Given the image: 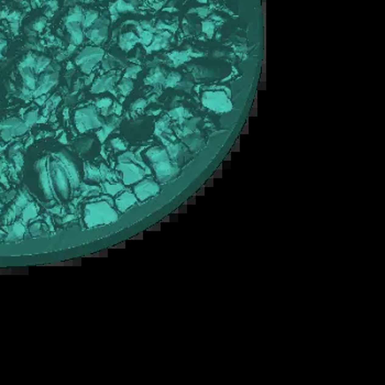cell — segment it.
Returning <instances> with one entry per match:
<instances>
[{
  "label": "cell",
  "instance_id": "6da1fadb",
  "mask_svg": "<svg viewBox=\"0 0 385 385\" xmlns=\"http://www.w3.org/2000/svg\"><path fill=\"white\" fill-rule=\"evenodd\" d=\"M118 220V213L106 201H97L85 207V222L92 228L100 224H109Z\"/></svg>",
  "mask_w": 385,
  "mask_h": 385
},
{
  "label": "cell",
  "instance_id": "7a4b0ae2",
  "mask_svg": "<svg viewBox=\"0 0 385 385\" xmlns=\"http://www.w3.org/2000/svg\"><path fill=\"white\" fill-rule=\"evenodd\" d=\"M51 186L60 195L62 200H67L69 196V179L63 164L57 161H52L47 164Z\"/></svg>",
  "mask_w": 385,
  "mask_h": 385
},
{
  "label": "cell",
  "instance_id": "3957f363",
  "mask_svg": "<svg viewBox=\"0 0 385 385\" xmlns=\"http://www.w3.org/2000/svg\"><path fill=\"white\" fill-rule=\"evenodd\" d=\"M75 122L79 132H84L85 130L99 128L102 126V122L96 115L94 108H85L77 110L75 113Z\"/></svg>",
  "mask_w": 385,
  "mask_h": 385
},
{
  "label": "cell",
  "instance_id": "277c9868",
  "mask_svg": "<svg viewBox=\"0 0 385 385\" xmlns=\"http://www.w3.org/2000/svg\"><path fill=\"white\" fill-rule=\"evenodd\" d=\"M102 54H104V52L98 47H86L78 55L76 62L82 66L83 72L89 73L94 67V65L100 60Z\"/></svg>",
  "mask_w": 385,
  "mask_h": 385
},
{
  "label": "cell",
  "instance_id": "5b68a950",
  "mask_svg": "<svg viewBox=\"0 0 385 385\" xmlns=\"http://www.w3.org/2000/svg\"><path fill=\"white\" fill-rule=\"evenodd\" d=\"M117 170L122 173V181L126 185H131L133 183L141 181L145 175L143 168H141L137 164L133 163H120L117 166Z\"/></svg>",
  "mask_w": 385,
  "mask_h": 385
},
{
  "label": "cell",
  "instance_id": "8992f818",
  "mask_svg": "<svg viewBox=\"0 0 385 385\" xmlns=\"http://www.w3.org/2000/svg\"><path fill=\"white\" fill-rule=\"evenodd\" d=\"M57 156L60 158V162L63 164L64 168L66 171L69 183L72 184L73 187H77L79 185V174H78L76 164L74 163L68 153H66L65 151H61L60 153H57Z\"/></svg>",
  "mask_w": 385,
  "mask_h": 385
},
{
  "label": "cell",
  "instance_id": "52a82bcc",
  "mask_svg": "<svg viewBox=\"0 0 385 385\" xmlns=\"http://www.w3.org/2000/svg\"><path fill=\"white\" fill-rule=\"evenodd\" d=\"M158 192H160V187L158 183L152 179H144L134 186L135 197L141 201L155 196Z\"/></svg>",
  "mask_w": 385,
  "mask_h": 385
},
{
  "label": "cell",
  "instance_id": "ba28073f",
  "mask_svg": "<svg viewBox=\"0 0 385 385\" xmlns=\"http://www.w3.org/2000/svg\"><path fill=\"white\" fill-rule=\"evenodd\" d=\"M153 166H154L156 177H158V182H161V183H166L173 176H175L176 173L178 172V168L171 163L170 160L154 163Z\"/></svg>",
  "mask_w": 385,
  "mask_h": 385
},
{
  "label": "cell",
  "instance_id": "9c48e42d",
  "mask_svg": "<svg viewBox=\"0 0 385 385\" xmlns=\"http://www.w3.org/2000/svg\"><path fill=\"white\" fill-rule=\"evenodd\" d=\"M205 106L213 110H224L228 106V100L222 92H205L203 96Z\"/></svg>",
  "mask_w": 385,
  "mask_h": 385
},
{
  "label": "cell",
  "instance_id": "30bf717a",
  "mask_svg": "<svg viewBox=\"0 0 385 385\" xmlns=\"http://www.w3.org/2000/svg\"><path fill=\"white\" fill-rule=\"evenodd\" d=\"M135 203H137V197L129 192H122L118 198L116 199V206H117L118 210L121 211V213H124L128 208L133 206Z\"/></svg>",
  "mask_w": 385,
  "mask_h": 385
},
{
  "label": "cell",
  "instance_id": "8fae6325",
  "mask_svg": "<svg viewBox=\"0 0 385 385\" xmlns=\"http://www.w3.org/2000/svg\"><path fill=\"white\" fill-rule=\"evenodd\" d=\"M147 158H149L150 162L154 163H158V162H163L168 160V153L166 150H164L163 147H151L150 150H147L145 153Z\"/></svg>",
  "mask_w": 385,
  "mask_h": 385
},
{
  "label": "cell",
  "instance_id": "7c38bea8",
  "mask_svg": "<svg viewBox=\"0 0 385 385\" xmlns=\"http://www.w3.org/2000/svg\"><path fill=\"white\" fill-rule=\"evenodd\" d=\"M66 28L67 31L71 33L73 43L75 45L82 43V41H83V32H82L81 26H79V22H67Z\"/></svg>",
  "mask_w": 385,
  "mask_h": 385
},
{
  "label": "cell",
  "instance_id": "4fadbf2b",
  "mask_svg": "<svg viewBox=\"0 0 385 385\" xmlns=\"http://www.w3.org/2000/svg\"><path fill=\"white\" fill-rule=\"evenodd\" d=\"M138 41V36L132 33V32H129V33H126V34L121 35L120 36V46L122 49L124 50H128V49H131L133 46V44L135 43Z\"/></svg>",
  "mask_w": 385,
  "mask_h": 385
},
{
  "label": "cell",
  "instance_id": "5bb4252c",
  "mask_svg": "<svg viewBox=\"0 0 385 385\" xmlns=\"http://www.w3.org/2000/svg\"><path fill=\"white\" fill-rule=\"evenodd\" d=\"M85 175H86L87 179L92 181V182H99L101 178L100 171L98 170V168H96L95 166L89 165V164L85 165Z\"/></svg>",
  "mask_w": 385,
  "mask_h": 385
},
{
  "label": "cell",
  "instance_id": "9a60e30c",
  "mask_svg": "<svg viewBox=\"0 0 385 385\" xmlns=\"http://www.w3.org/2000/svg\"><path fill=\"white\" fill-rule=\"evenodd\" d=\"M24 234V227L21 222H16L9 230V240H15L16 238H22Z\"/></svg>",
  "mask_w": 385,
  "mask_h": 385
},
{
  "label": "cell",
  "instance_id": "2e32d148",
  "mask_svg": "<svg viewBox=\"0 0 385 385\" xmlns=\"http://www.w3.org/2000/svg\"><path fill=\"white\" fill-rule=\"evenodd\" d=\"M35 216H36V208H35L34 204H32V203L26 204V208H24L22 211L23 220H24V221L31 220V219L35 218Z\"/></svg>",
  "mask_w": 385,
  "mask_h": 385
},
{
  "label": "cell",
  "instance_id": "e0dca14e",
  "mask_svg": "<svg viewBox=\"0 0 385 385\" xmlns=\"http://www.w3.org/2000/svg\"><path fill=\"white\" fill-rule=\"evenodd\" d=\"M97 19H98V12L95 11V10H89V11L86 12V15H84V20L82 23H83V26H85V28H87V26H92Z\"/></svg>",
  "mask_w": 385,
  "mask_h": 385
},
{
  "label": "cell",
  "instance_id": "ac0fdd59",
  "mask_svg": "<svg viewBox=\"0 0 385 385\" xmlns=\"http://www.w3.org/2000/svg\"><path fill=\"white\" fill-rule=\"evenodd\" d=\"M133 88V83L130 79H122L121 83L119 84V89H120V92H122V95H128L130 92H131V89Z\"/></svg>",
  "mask_w": 385,
  "mask_h": 385
},
{
  "label": "cell",
  "instance_id": "d6986e66",
  "mask_svg": "<svg viewBox=\"0 0 385 385\" xmlns=\"http://www.w3.org/2000/svg\"><path fill=\"white\" fill-rule=\"evenodd\" d=\"M115 5L118 12H128V11H133V10H134L133 6H131L129 2H124L123 0H118Z\"/></svg>",
  "mask_w": 385,
  "mask_h": 385
},
{
  "label": "cell",
  "instance_id": "ffe728a7",
  "mask_svg": "<svg viewBox=\"0 0 385 385\" xmlns=\"http://www.w3.org/2000/svg\"><path fill=\"white\" fill-rule=\"evenodd\" d=\"M92 143H94V141H92V139H83V140H81L78 142L77 150L82 153L87 152V151L90 149V147L92 145Z\"/></svg>",
  "mask_w": 385,
  "mask_h": 385
},
{
  "label": "cell",
  "instance_id": "44dd1931",
  "mask_svg": "<svg viewBox=\"0 0 385 385\" xmlns=\"http://www.w3.org/2000/svg\"><path fill=\"white\" fill-rule=\"evenodd\" d=\"M105 188H106L107 194L112 196V195L118 194V192L123 188V186L121 184H108V183H106V184H105Z\"/></svg>",
  "mask_w": 385,
  "mask_h": 385
},
{
  "label": "cell",
  "instance_id": "7402d4cb",
  "mask_svg": "<svg viewBox=\"0 0 385 385\" xmlns=\"http://www.w3.org/2000/svg\"><path fill=\"white\" fill-rule=\"evenodd\" d=\"M35 122H37V112L35 110L28 112L26 117H24V123L28 127H32Z\"/></svg>",
  "mask_w": 385,
  "mask_h": 385
},
{
  "label": "cell",
  "instance_id": "603a6c76",
  "mask_svg": "<svg viewBox=\"0 0 385 385\" xmlns=\"http://www.w3.org/2000/svg\"><path fill=\"white\" fill-rule=\"evenodd\" d=\"M50 64V60L46 57H39L37 61L35 62V72L40 73L41 71H43L47 65Z\"/></svg>",
  "mask_w": 385,
  "mask_h": 385
},
{
  "label": "cell",
  "instance_id": "cb8c5ba5",
  "mask_svg": "<svg viewBox=\"0 0 385 385\" xmlns=\"http://www.w3.org/2000/svg\"><path fill=\"white\" fill-rule=\"evenodd\" d=\"M203 31H204L209 37H211L213 34V31H215V26H213V23L210 22V21H205V22H203Z\"/></svg>",
  "mask_w": 385,
  "mask_h": 385
},
{
  "label": "cell",
  "instance_id": "d4e9b609",
  "mask_svg": "<svg viewBox=\"0 0 385 385\" xmlns=\"http://www.w3.org/2000/svg\"><path fill=\"white\" fill-rule=\"evenodd\" d=\"M84 188H85L84 195H86V196H95L100 192V188L97 186H88V185H85Z\"/></svg>",
  "mask_w": 385,
  "mask_h": 385
},
{
  "label": "cell",
  "instance_id": "484cf974",
  "mask_svg": "<svg viewBox=\"0 0 385 385\" xmlns=\"http://www.w3.org/2000/svg\"><path fill=\"white\" fill-rule=\"evenodd\" d=\"M28 194H24V192H20V195L18 196L17 199H16V205L19 206L20 208L22 207H26V204H28Z\"/></svg>",
  "mask_w": 385,
  "mask_h": 385
},
{
  "label": "cell",
  "instance_id": "4316f807",
  "mask_svg": "<svg viewBox=\"0 0 385 385\" xmlns=\"http://www.w3.org/2000/svg\"><path fill=\"white\" fill-rule=\"evenodd\" d=\"M110 144H111L112 147L115 150H117V151H123V150H126V145H124V143L120 139H113V140H111Z\"/></svg>",
  "mask_w": 385,
  "mask_h": 385
},
{
  "label": "cell",
  "instance_id": "83f0119b",
  "mask_svg": "<svg viewBox=\"0 0 385 385\" xmlns=\"http://www.w3.org/2000/svg\"><path fill=\"white\" fill-rule=\"evenodd\" d=\"M111 104H112V100L110 99V98H104V99H101V100L98 101L97 106L100 107V108H102V109H105V108H109V107L111 106Z\"/></svg>",
  "mask_w": 385,
  "mask_h": 385
},
{
  "label": "cell",
  "instance_id": "f1b7e54d",
  "mask_svg": "<svg viewBox=\"0 0 385 385\" xmlns=\"http://www.w3.org/2000/svg\"><path fill=\"white\" fill-rule=\"evenodd\" d=\"M140 69L141 68L139 66H131V67H129V68H128V71H127V73H126V77L127 78H128V77H133V78H134L135 75H137V73H138Z\"/></svg>",
  "mask_w": 385,
  "mask_h": 385
},
{
  "label": "cell",
  "instance_id": "f546056e",
  "mask_svg": "<svg viewBox=\"0 0 385 385\" xmlns=\"http://www.w3.org/2000/svg\"><path fill=\"white\" fill-rule=\"evenodd\" d=\"M41 224L40 222H35L30 227V232H31L32 236H37V234H40L41 233Z\"/></svg>",
  "mask_w": 385,
  "mask_h": 385
},
{
  "label": "cell",
  "instance_id": "4dcf8cb0",
  "mask_svg": "<svg viewBox=\"0 0 385 385\" xmlns=\"http://www.w3.org/2000/svg\"><path fill=\"white\" fill-rule=\"evenodd\" d=\"M45 22H46L45 18H41L40 20L36 21V22L33 24V29H34L35 31H42L44 26H45Z\"/></svg>",
  "mask_w": 385,
  "mask_h": 385
},
{
  "label": "cell",
  "instance_id": "1f68e13d",
  "mask_svg": "<svg viewBox=\"0 0 385 385\" xmlns=\"http://www.w3.org/2000/svg\"><path fill=\"white\" fill-rule=\"evenodd\" d=\"M195 12H197V13H198L200 17H206V16H208L210 13L209 9L206 8V7H201V8L195 9Z\"/></svg>",
  "mask_w": 385,
  "mask_h": 385
},
{
  "label": "cell",
  "instance_id": "d6a6232c",
  "mask_svg": "<svg viewBox=\"0 0 385 385\" xmlns=\"http://www.w3.org/2000/svg\"><path fill=\"white\" fill-rule=\"evenodd\" d=\"M19 18H20V13H19V12H12V13L7 16V19H8L10 22H18Z\"/></svg>",
  "mask_w": 385,
  "mask_h": 385
},
{
  "label": "cell",
  "instance_id": "836d02e7",
  "mask_svg": "<svg viewBox=\"0 0 385 385\" xmlns=\"http://www.w3.org/2000/svg\"><path fill=\"white\" fill-rule=\"evenodd\" d=\"M145 105H147V101L145 100H143V99H139V100H137L135 101V104H133V108H143L144 106H145Z\"/></svg>",
  "mask_w": 385,
  "mask_h": 385
},
{
  "label": "cell",
  "instance_id": "e575fe53",
  "mask_svg": "<svg viewBox=\"0 0 385 385\" xmlns=\"http://www.w3.org/2000/svg\"><path fill=\"white\" fill-rule=\"evenodd\" d=\"M10 26H11L12 32L17 34V33H18V29H19V22H11V23H10Z\"/></svg>",
  "mask_w": 385,
  "mask_h": 385
},
{
  "label": "cell",
  "instance_id": "d590c367",
  "mask_svg": "<svg viewBox=\"0 0 385 385\" xmlns=\"http://www.w3.org/2000/svg\"><path fill=\"white\" fill-rule=\"evenodd\" d=\"M0 183H1V184L3 185V186H6V187H9V184H8V179H7V177L5 175H1L0 176Z\"/></svg>",
  "mask_w": 385,
  "mask_h": 385
},
{
  "label": "cell",
  "instance_id": "8d00e7d4",
  "mask_svg": "<svg viewBox=\"0 0 385 385\" xmlns=\"http://www.w3.org/2000/svg\"><path fill=\"white\" fill-rule=\"evenodd\" d=\"M15 196H16V190H11V192H9L8 194H7L6 200H7V201L11 200V199L15 198Z\"/></svg>",
  "mask_w": 385,
  "mask_h": 385
},
{
  "label": "cell",
  "instance_id": "74e56055",
  "mask_svg": "<svg viewBox=\"0 0 385 385\" xmlns=\"http://www.w3.org/2000/svg\"><path fill=\"white\" fill-rule=\"evenodd\" d=\"M45 99H46L45 96H42V97H40V96H39V97H36V99H35V101H36V104H37V105H43V104H44V101H45Z\"/></svg>",
  "mask_w": 385,
  "mask_h": 385
},
{
  "label": "cell",
  "instance_id": "f35d334b",
  "mask_svg": "<svg viewBox=\"0 0 385 385\" xmlns=\"http://www.w3.org/2000/svg\"><path fill=\"white\" fill-rule=\"evenodd\" d=\"M213 178H216V177H221V166L219 167L218 170H217V172L215 173V174H213Z\"/></svg>",
  "mask_w": 385,
  "mask_h": 385
},
{
  "label": "cell",
  "instance_id": "ab89813d",
  "mask_svg": "<svg viewBox=\"0 0 385 385\" xmlns=\"http://www.w3.org/2000/svg\"><path fill=\"white\" fill-rule=\"evenodd\" d=\"M239 149H240V142H239V140H238L236 142L234 147H232V150H231V151H232V152H236V151H239Z\"/></svg>",
  "mask_w": 385,
  "mask_h": 385
},
{
  "label": "cell",
  "instance_id": "60d3db41",
  "mask_svg": "<svg viewBox=\"0 0 385 385\" xmlns=\"http://www.w3.org/2000/svg\"><path fill=\"white\" fill-rule=\"evenodd\" d=\"M7 88H8V90L9 92H13V90H15V87H13V85H12L11 83H7Z\"/></svg>",
  "mask_w": 385,
  "mask_h": 385
},
{
  "label": "cell",
  "instance_id": "b9f144b4",
  "mask_svg": "<svg viewBox=\"0 0 385 385\" xmlns=\"http://www.w3.org/2000/svg\"><path fill=\"white\" fill-rule=\"evenodd\" d=\"M65 138H66V135L63 134V135H62V138H61L58 141H60V142H62V143H64V144H66V143H67V140H66V139H65Z\"/></svg>",
  "mask_w": 385,
  "mask_h": 385
},
{
  "label": "cell",
  "instance_id": "7bdbcfd3",
  "mask_svg": "<svg viewBox=\"0 0 385 385\" xmlns=\"http://www.w3.org/2000/svg\"><path fill=\"white\" fill-rule=\"evenodd\" d=\"M8 13L6 11H0V19H2V18H7Z\"/></svg>",
  "mask_w": 385,
  "mask_h": 385
},
{
  "label": "cell",
  "instance_id": "ee69618b",
  "mask_svg": "<svg viewBox=\"0 0 385 385\" xmlns=\"http://www.w3.org/2000/svg\"><path fill=\"white\" fill-rule=\"evenodd\" d=\"M197 1H198V2H200V3H206L208 0H197Z\"/></svg>",
  "mask_w": 385,
  "mask_h": 385
},
{
  "label": "cell",
  "instance_id": "f6af8a7d",
  "mask_svg": "<svg viewBox=\"0 0 385 385\" xmlns=\"http://www.w3.org/2000/svg\"><path fill=\"white\" fill-rule=\"evenodd\" d=\"M230 158H231V155H227V158H226V161H228V160H230Z\"/></svg>",
  "mask_w": 385,
  "mask_h": 385
},
{
  "label": "cell",
  "instance_id": "bcb514c9",
  "mask_svg": "<svg viewBox=\"0 0 385 385\" xmlns=\"http://www.w3.org/2000/svg\"><path fill=\"white\" fill-rule=\"evenodd\" d=\"M1 42H2V40H1V39H0V43H1Z\"/></svg>",
  "mask_w": 385,
  "mask_h": 385
},
{
  "label": "cell",
  "instance_id": "7dc6e473",
  "mask_svg": "<svg viewBox=\"0 0 385 385\" xmlns=\"http://www.w3.org/2000/svg\"><path fill=\"white\" fill-rule=\"evenodd\" d=\"M0 209H1V205H0Z\"/></svg>",
  "mask_w": 385,
  "mask_h": 385
}]
</instances>
